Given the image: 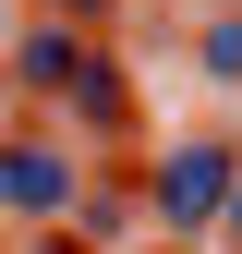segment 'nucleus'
I'll return each mask as SVG.
<instances>
[{"label": "nucleus", "instance_id": "nucleus-1", "mask_svg": "<svg viewBox=\"0 0 242 254\" xmlns=\"http://www.w3.org/2000/svg\"><path fill=\"white\" fill-rule=\"evenodd\" d=\"M230 182H242V145H230V133H182V145L158 157V218H170V230H218Z\"/></svg>", "mask_w": 242, "mask_h": 254}, {"label": "nucleus", "instance_id": "nucleus-2", "mask_svg": "<svg viewBox=\"0 0 242 254\" xmlns=\"http://www.w3.org/2000/svg\"><path fill=\"white\" fill-rule=\"evenodd\" d=\"M0 206H24V218H73V145H49V133L0 145Z\"/></svg>", "mask_w": 242, "mask_h": 254}, {"label": "nucleus", "instance_id": "nucleus-3", "mask_svg": "<svg viewBox=\"0 0 242 254\" xmlns=\"http://www.w3.org/2000/svg\"><path fill=\"white\" fill-rule=\"evenodd\" d=\"M37 254H85V230H49V242H37Z\"/></svg>", "mask_w": 242, "mask_h": 254}, {"label": "nucleus", "instance_id": "nucleus-4", "mask_svg": "<svg viewBox=\"0 0 242 254\" xmlns=\"http://www.w3.org/2000/svg\"><path fill=\"white\" fill-rule=\"evenodd\" d=\"M60 12H109V0H60Z\"/></svg>", "mask_w": 242, "mask_h": 254}]
</instances>
